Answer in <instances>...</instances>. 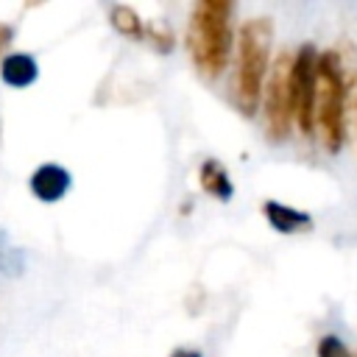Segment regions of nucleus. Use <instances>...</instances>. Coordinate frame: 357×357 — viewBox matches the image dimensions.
Segmentation results:
<instances>
[{
    "label": "nucleus",
    "mask_w": 357,
    "mask_h": 357,
    "mask_svg": "<svg viewBox=\"0 0 357 357\" xmlns=\"http://www.w3.org/2000/svg\"><path fill=\"white\" fill-rule=\"evenodd\" d=\"M354 84H357V73L349 47H329L318 53L312 126L315 134L321 137V145L329 153H337L346 142V112H349V92Z\"/></svg>",
    "instance_id": "1"
},
{
    "label": "nucleus",
    "mask_w": 357,
    "mask_h": 357,
    "mask_svg": "<svg viewBox=\"0 0 357 357\" xmlns=\"http://www.w3.org/2000/svg\"><path fill=\"white\" fill-rule=\"evenodd\" d=\"M234 6L229 0H198L187 20V53L195 73L206 81L223 75L229 56L234 50V28H231Z\"/></svg>",
    "instance_id": "2"
},
{
    "label": "nucleus",
    "mask_w": 357,
    "mask_h": 357,
    "mask_svg": "<svg viewBox=\"0 0 357 357\" xmlns=\"http://www.w3.org/2000/svg\"><path fill=\"white\" fill-rule=\"evenodd\" d=\"M273 22L268 17H251L240 25L234 39V70H231V103L243 117H254L259 109L262 84L271 67Z\"/></svg>",
    "instance_id": "3"
},
{
    "label": "nucleus",
    "mask_w": 357,
    "mask_h": 357,
    "mask_svg": "<svg viewBox=\"0 0 357 357\" xmlns=\"http://www.w3.org/2000/svg\"><path fill=\"white\" fill-rule=\"evenodd\" d=\"M293 53L284 50L268 67L259 106H262V128L271 142H284L293 128V92H290Z\"/></svg>",
    "instance_id": "4"
},
{
    "label": "nucleus",
    "mask_w": 357,
    "mask_h": 357,
    "mask_svg": "<svg viewBox=\"0 0 357 357\" xmlns=\"http://www.w3.org/2000/svg\"><path fill=\"white\" fill-rule=\"evenodd\" d=\"M315 67H318V50L304 42L293 53V73H290V92H293V126L304 137L315 134L312 114H315Z\"/></svg>",
    "instance_id": "5"
},
{
    "label": "nucleus",
    "mask_w": 357,
    "mask_h": 357,
    "mask_svg": "<svg viewBox=\"0 0 357 357\" xmlns=\"http://www.w3.org/2000/svg\"><path fill=\"white\" fill-rule=\"evenodd\" d=\"M73 187V176L64 165L59 162H42L31 176H28V190L36 201L42 204H56L61 201Z\"/></svg>",
    "instance_id": "6"
},
{
    "label": "nucleus",
    "mask_w": 357,
    "mask_h": 357,
    "mask_svg": "<svg viewBox=\"0 0 357 357\" xmlns=\"http://www.w3.org/2000/svg\"><path fill=\"white\" fill-rule=\"evenodd\" d=\"M39 78V61L25 50H11L0 59V81L11 89H28Z\"/></svg>",
    "instance_id": "7"
},
{
    "label": "nucleus",
    "mask_w": 357,
    "mask_h": 357,
    "mask_svg": "<svg viewBox=\"0 0 357 357\" xmlns=\"http://www.w3.org/2000/svg\"><path fill=\"white\" fill-rule=\"evenodd\" d=\"M262 215L268 220L271 229H276L279 234H298L312 229V218L296 206H287L282 201H265L262 204Z\"/></svg>",
    "instance_id": "8"
},
{
    "label": "nucleus",
    "mask_w": 357,
    "mask_h": 357,
    "mask_svg": "<svg viewBox=\"0 0 357 357\" xmlns=\"http://www.w3.org/2000/svg\"><path fill=\"white\" fill-rule=\"evenodd\" d=\"M198 184L206 195L218 198V201H229L234 195V187H231V178H229V170L223 162H218L215 156L204 159L201 167H198Z\"/></svg>",
    "instance_id": "9"
},
{
    "label": "nucleus",
    "mask_w": 357,
    "mask_h": 357,
    "mask_svg": "<svg viewBox=\"0 0 357 357\" xmlns=\"http://www.w3.org/2000/svg\"><path fill=\"white\" fill-rule=\"evenodd\" d=\"M109 22L117 33H123L126 39H142L145 36V22L142 17L131 8V6H112L109 11Z\"/></svg>",
    "instance_id": "10"
},
{
    "label": "nucleus",
    "mask_w": 357,
    "mask_h": 357,
    "mask_svg": "<svg viewBox=\"0 0 357 357\" xmlns=\"http://www.w3.org/2000/svg\"><path fill=\"white\" fill-rule=\"evenodd\" d=\"M142 39H148L159 53H170L173 50V31L165 25V22H145V36Z\"/></svg>",
    "instance_id": "11"
},
{
    "label": "nucleus",
    "mask_w": 357,
    "mask_h": 357,
    "mask_svg": "<svg viewBox=\"0 0 357 357\" xmlns=\"http://www.w3.org/2000/svg\"><path fill=\"white\" fill-rule=\"evenodd\" d=\"M318 357H354V354L346 349V343L337 335H324L318 340Z\"/></svg>",
    "instance_id": "12"
},
{
    "label": "nucleus",
    "mask_w": 357,
    "mask_h": 357,
    "mask_svg": "<svg viewBox=\"0 0 357 357\" xmlns=\"http://www.w3.org/2000/svg\"><path fill=\"white\" fill-rule=\"evenodd\" d=\"M14 42V28L8 22H0V59L6 56V47Z\"/></svg>",
    "instance_id": "13"
},
{
    "label": "nucleus",
    "mask_w": 357,
    "mask_h": 357,
    "mask_svg": "<svg viewBox=\"0 0 357 357\" xmlns=\"http://www.w3.org/2000/svg\"><path fill=\"white\" fill-rule=\"evenodd\" d=\"M11 251H8V245H6V240H3V234H0V271L3 273H8L11 268Z\"/></svg>",
    "instance_id": "14"
},
{
    "label": "nucleus",
    "mask_w": 357,
    "mask_h": 357,
    "mask_svg": "<svg viewBox=\"0 0 357 357\" xmlns=\"http://www.w3.org/2000/svg\"><path fill=\"white\" fill-rule=\"evenodd\" d=\"M170 357H204L201 351H195V349H173L170 351Z\"/></svg>",
    "instance_id": "15"
},
{
    "label": "nucleus",
    "mask_w": 357,
    "mask_h": 357,
    "mask_svg": "<svg viewBox=\"0 0 357 357\" xmlns=\"http://www.w3.org/2000/svg\"><path fill=\"white\" fill-rule=\"evenodd\" d=\"M354 120H357V95H354Z\"/></svg>",
    "instance_id": "16"
},
{
    "label": "nucleus",
    "mask_w": 357,
    "mask_h": 357,
    "mask_svg": "<svg viewBox=\"0 0 357 357\" xmlns=\"http://www.w3.org/2000/svg\"><path fill=\"white\" fill-rule=\"evenodd\" d=\"M0 134H3V126H0Z\"/></svg>",
    "instance_id": "17"
}]
</instances>
